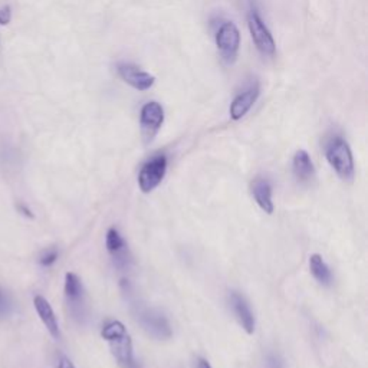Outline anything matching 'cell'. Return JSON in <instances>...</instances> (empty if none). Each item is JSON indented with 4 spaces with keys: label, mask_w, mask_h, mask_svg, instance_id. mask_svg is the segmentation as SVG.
Returning a JSON list of instances; mask_svg holds the SVG:
<instances>
[{
    "label": "cell",
    "mask_w": 368,
    "mask_h": 368,
    "mask_svg": "<svg viewBox=\"0 0 368 368\" xmlns=\"http://www.w3.org/2000/svg\"><path fill=\"white\" fill-rule=\"evenodd\" d=\"M64 292H65V299H67L69 313L72 314V317L78 322H84L87 318L85 289L78 275L73 272H68L65 275Z\"/></svg>",
    "instance_id": "obj_4"
},
{
    "label": "cell",
    "mask_w": 368,
    "mask_h": 368,
    "mask_svg": "<svg viewBox=\"0 0 368 368\" xmlns=\"http://www.w3.org/2000/svg\"><path fill=\"white\" fill-rule=\"evenodd\" d=\"M309 269H311V274L315 278L318 283L322 286H329L333 283V272L329 269L328 263L324 261V258L318 254H314L309 256Z\"/></svg>",
    "instance_id": "obj_16"
},
{
    "label": "cell",
    "mask_w": 368,
    "mask_h": 368,
    "mask_svg": "<svg viewBox=\"0 0 368 368\" xmlns=\"http://www.w3.org/2000/svg\"><path fill=\"white\" fill-rule=\"evenodd\" d=\"M33 306L36 309L37 317L41 318V321L44 322L45 328L48 329V333L52 335V338L60 340L61 338L60 322H58V318L55 315L53 308L51 306L48 299L44 298L42 295H36L33 298Z\"/></svg>",
    "instance_id": "obj_14"
},
{
    "label": "cell",
    "mask_w": 368,
    "mask_h": 368,
    "mask_svg": "<svg viewBox=\"0 0 368 368\" xmlns=\"http://www.w3.org/2000/svg\"><path fill=\"white\" fill-rule=\"evenodd\" d=\"M101 337L109 344L111 353L121 368H141L134 357L131 337L121 321H108L101 329Z\"/></svg>",
    "instance_id": "obj_1"
},
{
    "label": "cell",
    "mask_w": 368,
    "mask_h": 368,
    "mask_svg": "<svg viewBox=\"0 0 368 368\" xmlns=\"http://www.w3.org/2000/svg\"><path fill=\"white\" fill-rule=\"evenodd\" d=\"M16 209H17V211L21 213V215H24L25 218H28V219H35L33 211H32L25 203H17V204H16Z\"/></svg>",
    "instance_id": "obj_21"
},
{
    "label": "cell",
    "mask_w": 368,
    "mask_h": 368,
    "mask_svg": "<svg viewBox=\"0 0 368 368\" xmlns=\"http://www.w3.org/2000/svg\"><path fill=\"white\" fill-rule=\"evenodd\" d=\"M164 123V109L161 104L147 103L140 112V127L144 143H151Z\"/></svg>",
    "instance_id": "obj_8"
},
{
    "label": "cell",
    "mask_w": 368,
    "mask_h": 368,
    "mask_svg": "<svg viewBox=\"0 0 368 368\" xmlns=\"http://www.w3.org/2000/svg\"><path fill=\"white\" fill-rule=\"evenodd\" d=\"M117 71L121 80L137 91H147L156 82V78L151 73L132 64H120L117 67Z\"/></svg>",
    "instance_id": "obj_11"
},
{
    "label": "cell",
    "mask_w": 368,
    "mask_h": 368,
    "mask_svg": "<svg viewBox=\"0 0 368 368\" xmlns=\"http://www.w3.org/2000/svg\"><path fill=\"white\" fill-rule=\"evenodd\" d=\"M272 183L266 177H256L254 179L250 184V193L254 196L256 204L261 207L262 211H265L266 215H272L275 210L274 204V191H272Z\"/></svg>",
    "instance_id": "obj_12"
},
{
    "label": "cell",
    "mask_w": 368,
    "mask_h": 368,
    "mask_svg": "<svg viewBox=\"0 0 368 368\" xmlns=\"http://www.w3.org/2000/svg\"><path fill=\"white\" fill-rule=\"evenodd\" d=\"M105 246L108 255L112 259V263L115 268H119L121 270L130 269L132 263V256L128 247L127 240L123 238L120 234V230L117 227H109L105 236Z\"/></svg>",
    "instance_id": "obj_7"
},
{
    "label": "cell",
    "mask_w": 368,
    "mask_h": 368,
    "mask_svg": "<svg viewBox=\"0 0 368 368\" xmlns=\"http://www.w3.org/2000/svg\"><path fill=\"white\" fill-rule=\"evenodd\" d=\"M56 368H75V365L72 364V361L68 357L62 356L60 358V361H58V367Z\"/></svg>",
    "instance_id": "obj_22"
},
{
    "label": "cell",
    "mask_w": 368,
    "mask_h": 368,
    "mask_svg": "<svg viewBox=\"0 0 368 368\" xmlns=\"http://www.w3.org/2000/svg\"><path fill=\"white\" fill-rule=\"evenodd\" d=\"M259 94H261V89H259L258 84L250 85L247 89H245L242 94H239L234 100V103L230 104V108H229L230 119L235 120V121L242 120L245 115L250 111V108L254 107L255 103L258 101Z\"/></svg>",
    "instance_id": "obj_13"
},
{
    "label": "cell",
    "mask_w": 368,
    "mask_h": 368,
    "mask_svg": "<svg viewBox=\"0 0 368 368\" xmlns=\"http://www.w3.org/2000/svg\"><path fill=\"white\" fill-rule=\"evenodd\" d=\"M195 368H213L210 365V362L202 357H198L196 361H195Z\"/></svg>",
    "instance_id": "obj_23"
},
{
    "label": "cell",
    "mask_w": 368,
    "mask_h": 368,
    "mask_svg": "<svg viewBox=\"0 0 368 368\" xmlns=\"http://www.w3.org/2000/svg\"><path fill=\"white\" fill-rule=\"evenodd\" d=\"M229 305L231 308V313H234L235 318L238 319L239 325L247 334H254L256 329V318H255L254 311H252L247 299L240 292H238V290H230Z\"/></svg>",
    "instance_id": "obj_10"
},
{
    "label": "cell",
    "mask_w": 368,
    "mask_h": 368,
    "mask_svg": "<svg viewBox=\"0 0 368 368\" xmlns=\"http://www.w3.org/2000/svg\"><path fill=\"white\" fill-rule=\"evenodd\" d=\"M326 161L334 168V171L342 180H353L356 166L353 151L342 137H333L328 141L325 148Z\"/></svg>",
    "instance_id": "obj_2"
},
{
    "label": "cell",
    "mask_w": 368,
    "mask_h": 368,
    "mask_svg": "<svg viewBox=\"0 0 368 368\" xmlns=\"http://www.w3.org/2000/svg\"><path fill=\"white\" fill-rule=\"evenodd\" d=\"M58 258H60V250L56 247H48L42 250V254L40 255V263L44 268H49L58 261Z\"/></svg>",
    "instance_id": "obj_17"
},
{
    "label": "cell",
    "mask_w": 368,
    "mask_h": 368,
    "mask_svg": "<svg viewBox=\"0 0 368 368\" xmlns=\"http://www.w3.org/2000/svg\"><path fill=\"white\" fill-rule=\"evenodd\" d=\"M10 313V301L9 297L6 295L5 289L0 286V318H3L6 315H9Z\"/></svg>",
    "instance_id": "obj_19"
},
{
    "label": "cell",
    "mask_w": 368,
    "mask_h": 368,
    "mask_svg": "<svg viewBox=\"0 0 368 368\" xmlns=\"http://www.w3.org/2000/svg\"><path fill=\"white\" fill-rule=\"evenodd\" d=\"M265 368H285V361L278 353H268L263 361Z\"/></svg>",
    "instance_id": "obj_18"
},
{
    "label": "cell",
    "mask_w": 368,
    "mask_h": 368,
    "mask_svg": "<svg viewBox=\"0 0 368 368\" xmlns=\"http://www.w3.org/2000/svg\"><path fill=\"white\" fill-rule=\"evenodd\" d=\"M167 164L164 154H157L143 164L139 173V187L143 193L148 195L161 184L167 173Z\"/></svg>",
    "instance_id": "obj_5"
},
{
    "label": "cell",
    "mask_w": 368,
    "mask_h": 368,
    "mask_svg": "<svg viewBox=\"0 0 368 368\" xmlns=\"http://www.w3.org/2000/svg\"><path fill=\"white\" fill-rule=\"evenodd\" d=\"M247 26L252 40H254L256 48L268 56H272L277 51V45L274 41V36L262 21L261 15L258 13L256 9H252L247 16Z\"/></svg>",
    "instance_id": "obj_6"
},
{
    "label": "cell",
    "mask_w": 368,
    "mask_h": 368,
    "mask_svg": "<svg viewBox=\"0 0 368 368\" xmlns=\"http://www.w3.org/2000/svg\"><path fill=\"white\" fill-rule=\"evenodd\" d=\"M12 21V9L10 6H3L0 9V25H9Z\"/></svg>",
    "instance_id": "obj_20"
},
{
    "label": "cell",
    "mask_w": 368,
    "mask_h": 368,
    "mask_svg": "<svg viewBox=\"0 0 368 368\" xmlns=\"http://www.w3.org/2000/svg\"><path fill=\"white\" fill-rule=\"evenodd\" d=\"M216 45L226 62H235L240 46V32L234 22H225L219 28L216 33Z\"/></svg>",
    "instance_id": "obj_9"
},
{
    "label": "cell",
    "mask_w": 368,
    "mask_h": 368,
    "mask_svg": "<svg viewBox=\"0 0 368 368\" xmlns=\"http://www.w3.org/2000/svg\"><path fill=\"white\" fill-rule=\"evenodd\" d=\"M292 170L295 179L302 184L309 183L315 177L314 163L311 160V156L305 150H298L295 152L292 160Z\"/></svg>",
    "instance_id": "obj_15"
},
{
    "label": "cell",
    "mask_w": 368,
    "mask_h": 368,
    "mask_svg": "<svg viewBox=\"0 0 368 368\" xmlns=\"http://www.w3.org/2000/svg\"><path fill=\"white\" fill-rule=\"evenodd\" d=\"M134 315L144 329V333L157 341H166L173 337V329L168 318L156 308H148L141 304L134 305Z\"/></svg>",
    "instance_id": "obj_3"
}]
</instances>
